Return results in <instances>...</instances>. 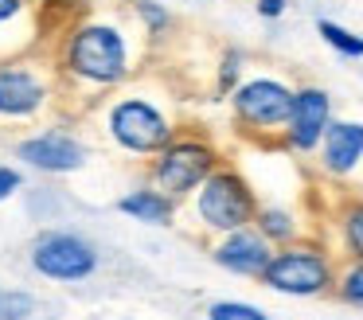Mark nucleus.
I'll return each mask as SVG.
<instances>
[{
    "mask_svg": "<svg viewBox=\"0 0 363 320\" xmlns=\"http://www.w3.org/2000/svg\"><path fill=\"white\" fill-rule=\"evenodd\" d=\"M32 265L51 281H82L98 270V254L82 234L48 231L32 246Z\"/></svg>",
    "mask_w": 363,
    "mask_h": 320,
    "instance_id": "39448f33",
    "label": "nucleus"
},
{
    "mask_svg": "<svg viewBox=\"0 0 363 320\" xmlns=\"http://www.w3.org/2000/svg\"><path fill=\"white\" fill-rule=\"evenodd\" d=\"M16 153L40 172H74V168L86 164V148H82L71 133H59V129H48V133H40V137L20 140Z\"/></svg>",
    "mask_w": 363,
    "mask_h": 320,
    "instance_id": "1a4fd4ad",
    "label": "nucleus"
},
{
    "mask_svg": "<svg viewBox=\"0 0 363 320\" xmlns=\"http://www.w3.org/2000/svg\"><path fill=\"white\" fill-rule=\"evenodd\" d=\"M215 172V153L203 140H168L157 153L152 180L164 195H188Z\"/></svg>",
    "mask_w": 363,
    "mask_h": 320,
    "instance_id": "20e7f679",
    "label": "nucleus"
},
{
    "mask_svg": "<svg viewBox=\"0 0 363 320\" xmlns=\"http://www.w3.org/2000/svg\"><path fill=\"white\" fill-rule=\"evenodd\" d=\"M340 293H344L352 304H363V262L352 265V270L344 273V281H340Z\"/></svg>",
    "mask_w": 363,
    "mask_h": 320,
    "instance_id": "412c9836",
    "label": "nucleus"
},
{
    "mask_svg": "<svg viewBox=\"0 0 363 320\" xmlns=\"http://www.w3.org/2000/svg\"><path fill=\"white\" fill-rule=\"evenodd\" d=\"M269 258H274L269 238L262 231H250V226L230 231L227 238L215 246V262L227 265V270H235V273H250V277H262V270L269 265Z\"/></svg>",
    "mask_w": 363,
    "mask_h": 320,
    "instance_id": "9b49d317",
    "label": "nucleus"
},
{
    "mask_svg": "<svg viewBox=\"0 0 363 320\" xmlns=\"http://www.w3.org/2000/svg\"><path fill=\"white\" fill-rule=\"evenodd\" d=\"M133 12H137V20L145 23V31H168V23H172L168 8L157 4V0H133Z\"/></svg>",
    "mask_w": 363,
    "mask_h": 320,
    "instance_id": "dca6fc26",
    "label": "nucleus"
},
{
    "mask_svg": "<svg viewBox=\"0 0 363 320\" xmlns=\"http://www.w3.org/2000/svg\"><path fill=\"white\" fill-rule=\"evenodd\" d=\"M63 67L82 82L113 86L133 70V39L118 20H82L71 28L63 47Z\"/></svg>",
    "mask_w": 363,
    "mask_h": 320,
    "instance_id": "f257e3e1",
    "label": "nucleus"
},
{
    "mask_svg": "<svg viewBox=\"0 0 363 320\" xmlns=\"http://www.w3.org/2000/svg\"><path fill=\"white\" fill-rule=\"evenodd\" d=\"M211 320H269V316L242 301H219V304H211Z\"/></svg>",
    "mask_w": 363,
    "mask_h": 320,
    "instance_id": "f3484780",
    "label": "nucleus"
},
{
    "mask_svg": "<svg viewBox=\"0 0 363 320\" xmlns=\"http://www.w3.org/2000/svg\"><path fill=\"white\" fill-rule=\"evenodd\" d=\"M332 106H328V94L316 90V86H308V90H297L293 94V106H289V121H285V129H289V140L297 148H316L324 137V129H328L332 121Z\"/></svg>",
    "mask_w": 363,
    "mask_h": 320,
    "instance_id": "9d476101",
    "label": "nucleus"
},
{
    "mask_svg": "<svg viewBox=\"0 0 363 320\" xmlns=\"http://www.w3.org/2000/svg\"><path fill=\"white\" fill-rule=\"evenodd\" d=\"M118 207L125 211V215L141 219V223H157V226L172 223V199H168L160 187H137V192H129Z\"/></svg>",
    "mask_w": 363,
    "mask_h": 320,
    "instance_id": "ddd939ff",
    "label": "nucleus"
},
{
    "mask_svg": "<svg viewBox=\"0 0 363 320\" xmlns=\"http://www.w3.org/2000/svg\"><path fill=\"white\" fill-rule=\"evenodd\" d=\"M324 164L332 172H352L363 156V125L359 121H328L324 129Z\"/></svg>",
    "mask_w": 363,
    "mask_h": 320,
    "instance_id": "f8f14e48",
    "label": "nucleus"
},
{
    "mask_svg": "<svg viewBox=\"0 0 363 320\" xmlns=\"http://www.w3.org/2000/svg\"><path fill=\"white\" fill-rule=\"evenodd\" d=\"M35 301L28 293H0V320H28Z\"/></svg>",
    "mask_w": 363,
    "mask_h": 320,
    "instance_id": "a211bd4d",
    "label": "nucleus"
},
{
    "mask_svg": "<svg viewBox=\"0 0 363 320\" xmlns=\"http://www.w3.org/2000/svg\"><path fill=\"white\" fill-rule=\"evenodd\" d=\"M344 234H347V246H352V254L363 258V203H355L352 211H347L344 219Z\"/></svg>",
    "mask_w": 363,
    "mask_h": 320,
    "instance_id": "aec40b11",
    "label": "nucleus"
},
{
    "mask_svg": "<svg viewBox=\"0 0 363 320\" xmlns=\"http://www.w3.org/2000/svg\"><path fill=\"white\" fill-rule=\"evenodd\" d=\"M48 75L35 62H0V117H9V121L35 117L48 101Z\"/></svg>",
    "mask_w": 363,
    "mask_h": 320,
    "instance_id": "0eeeda50",
    "label": "nucleus"
},
{
    "mask_svg": "<svg viewBox=\"0 0 363 320\" xmlns=\"http://www.w3.org/2000/svg\"><path fill=\"white\" fill-rule=\"evenodd\" d=\"M258 12L266 16V20H277V16L285 12V0H258Z\"/></svg>",
    "mask_w": 363,
    "mask_h": 320,
    "instance_id": "5701e85b",
    "label": "nucleus"
},
{
    "mask_svg": "<svg viewBox=\"0 0 363 320\" xmlns=\"http://www.w3.org/2000/svg\"><path fill=\"white\" fill-rule=\"evenodd\" d=\"M196 215L203 219L211 231L230 234V231L250 226V219L258 215V211H254V195H250V187L242 184L238 172H211V176L199 184Z\"/></svg>",
    "mask_w": 363,
    "mask_h": 320,
    "instance_id": "f03ea898",
    "label": "nucleus"
},
{
    "mask_svg": "<svg viewBox=\"0 0 363 320\" xmlns=\"http://www.w3.org/2000/svg\"><path fill=\"white\" fill-rule=\"evenodd\" d=\"M289 106H293V90L277 78H250L235 90V114L246 125H258V129L285 125L289 121Z\"/></svg>",
    "mask_w": 363,
    "mask_h": 320,
    "instance_id": "6e6552de",
    "label": "nucleus"
},
{
    "mask_svg": "<svg viewBox=\"0 0 363 320\" xmlns=\"http://www.w3.org/2000/svg\"><path fill=\"white\" fill-rule=\"evenodd\" d=\"M262 281L277 293H297V297H308V293H320L328 289L332 281V270L324 262V254L316 250H281V254L269 258V265L262 270Z\"/></svg>",
    "mask_w": 363,
    "mask_h": 320,
    "instance_id": "423d86ee",
    "label": "nucleus"
},
{
    "mask_svg": "<svg viewBox=\"0 0 363 320\" xmlns=\"http://www.w3.org/2000/svg\"><path fill=\"white\" fill-rule=\"evenodd\" d=\"M316 31H320L324 43L336 47L340 55H347V59H363V35H355V31L340 28L336 20H320V23H316Z\"/></svg>",
    "mask_w": 363,
    "mask_h": 320,
    "instance_id": "2eb2a0df",
    "label": "nucleus"
},
{
    "mask_svg": "<svg viewBox=\"0 0 363 320\" xmlns=\"http://www.w3.org/2000/svg\"><path fill=\"white\" fill-rule=\"evenodd\" d=\"M258 219V226H262V234H266V238H289L293 234V219L285 215V211H262V215H254Z\"/></svg>",
    "mask_w": 363,
    "mask_h": 320,
    "instance_id": "6ab92c4d",
    "label": "nucleus"
},
{
    "mask_svg": "<svg viewBox=\"0 0 363 320\" xmlns=\"http://www.w3.org/2000/svg\"><path fill=\"white\" fill-rule=\"evenodd\" d=\"M20 184H24V180H20L16 168H0V199H9V195L16 192Z\"/></svg>",
    "mask_w": 363,
    "mask_h": 320,
    "instance_id": "4be33fe9",
    "label": "nucleus"
},
{
    "mask_svg": "<svg viewBox=\"0 0 363 320\" xmlns=\"http://www.w3.org/2000/svg\"><path fill=\"white\" fill-rule=\"evenodd\" d=\"M0 39L9 43L32 39V0H0Z\"/></svg>",
    "mask_w": 363,
    "mask_h": 320,
    "instance_id": "4468645a",
    "label": "nucleus"
},
{
    "mask_svg": "<svg viewBox=\"0 0 363 320\" xmlns=\"http://www.w3.org/2000/svg\"><path fill=\"white\" fill-rule=\"evenodd\" d=\"M110 133L121 148L152 156L172 140V121L145 98H121L110 106Z\"/></svg>",
    "mask_w": 363,
    "mask_h": 320,
    "instance_id": "7ed1b4c3",
    "label": "nucleus"
}]
</instances>
